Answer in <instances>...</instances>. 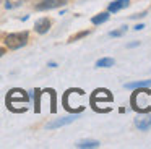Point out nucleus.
<instances>
[{
  "label": "nucleus",
  "instance_id": "f3484780",
  "mask_svg": "<svg viewBox=\"0 0 151 149\" xmlns=\"http://www.w3.org/2000/svg\"><path fill=\"white\" fill-rule=\"evenodd\" d=\"M47 67H50V68H55V67H57V63H54V62H49V63H47Z\"/></svg>",
  "mask_w": 151,
  "mask_h": 149
},
{
  "label": "nucleus",
  "instance_id": "7ed1b4c3",
  "mask_svg": "<svg viewBox=\"0 0 151 149\" xmlns=\"http://www.w3.org/2000/svg\"><path fill=\"white\" fill-rule=\"evenodd\" d=\"M135 125H137L138 130L141 131H146V130L151 128V115L148 112H143V115H138L135 118Z\"/></svg>",
  "mask_w": 151,
  "mask_h": 149
},
{
  "label": "nucleus",
  "instance_id": "9d476101",
  "mask_svg": "<svg viewBox=\"0 0 151 149\" xmlns=\"http://www.w3.org/2000/svg\"><path fill=\"white\" fill-rule=\"evenodd\" d=\"M109 11H102V13H99V15H96V16H93L91 18V23L93 24H102V23H106L109 19Z\"/></svg>",
  "mask_w": 151,
  "mask_h": 149
},
{
  "label": "nucleus",
  "instance_id": "dca6fc26",
  "mask_svg": "<svg viewBox=\"0 0 151 149\" xmlns=\"http://www.w3.org/2000/svg\"><path fill=\"white\" fill-rule=\"evenodd\" d=\"M143 28H145V24H137V26H135V29H137V31H141Z\"/></svg>",
  "mask_w": 151,
  "mask_h": 149
},
{
  "label": "nucleus",
  "instance_id": "f03ea898",
  "mask_svg": "<svg viewBox=\"0 0 151 149\" xmlns=\"http://www.w3.org/2000/svg\"><path fill=\"white\" fill-rule=\"evenodd\" d=\"M68 0H41L36 5V10L44 11V10H52V8H59V6L65 5Z\"/></svg>",
  "mask_w": 151,
  "mask_h": 149
},
{
  "label": "nucleus",
  "instance_id": "0eeeda50",
  "mask_svg": "<svg viewBox=\"0 0 151 149\" xmlns=\"http://www.w3.org/2000/svg\"><path fill=\"white\" fill-rule=\"evenodd\" d=\"M128 5H130V0H115V2H112L111 5L107 6V11L109 13H117L119 10L127 8Z\"/></svg>",
  "mask_w": 151,
  "mask_h": 149
},
{
  "label": "nucleus",
  "instance_id": "f257e3e1",
  "mask_svg": "<svg viewBox=\"0 0 151 149\" xmlns=\"http://www.w3.org/2000/svg\"><path fill=\"white\" fill-rule=\"evenodd\" d=\"M28 37H29V34H28L26 31L12 32V34H8L7 37H5V45H7L8 49H12V50H17V49H21L28 44Z\"/></svg>",
  "mask_w": 151,
  "mask_h": 149
},
{
  "label": "nucleus",
  "instance_id": "20e7f679",
  "mask_svg": "<svg viewBox=\"0 0 151 149\" xmlns=\"http://www.w3.org/2000/svg\"><path fill=\"white\" fill-rule=\"evenodd\" d=\"M78 118V115H68V117H63V118H57V120H54V122H50V123H47V126L46 128L47 130H54V128H60V126H65V125H68V123H72V122H75V120Z\"/></svg>",
  "mask_w": 151,
  "mask_h": 149
},
{
  "label": "nucleus",
  "instance_id": "39448f33",
  "mask_svg": "<svg viewBox=\"0 0 151 149\" xmlns=\"http://www.w3.org/2000/svg\"><path fill=\"white\" fill-rule=\"evenodd\" d=\"M13 100H23V102H26V100H28V94L24 92L23 89H12L10 94L7 96V104L13 102Z\"/></svg>",
  "mask_w": 151,
  "mask_h": 149
},
{
  "label": "nucleus",
  "instance_id": "f8f14e48",
  "mask_svg": "<svg viewBox=\"0 0 151 149\" xmlns=\"http://www.w3.org/2000/svg\"><path fill=\"white\" fill-rule=\"evenodd\" d=\"M23 3V0H5V8L12 10V8H17Z\"/></svg>",
  "mask_w": 151,
  "mask_h": 149
},
{
  "label": "nucleus",
  "instance_id": "ddd939ff",
  "mask_svg": "<svg viewBox=\"0 0 151 149\" xmlns=\"http://www.w3.org/2000/svg\"><path fill=\"white\" fill-rule=\"evenodd\" d=\"M125 32H127V26H122L120 29H115V31H111V32H109V36H111V37H120V36H124Z\"/></svg>",
  "mask_w": 151,
  "mask_h": 149
},
{
  "label": "nucleus",
  "instance_id": "6e6552de",
  "mask_svg": "<svg viewBox=\"0 0 151 149\" xmlns=\"http://www.w3.org/2000/svg\"><path fill=\"white\" fill-rule=\"evenodd\" d=\"M151 86V80H145V81H133V83H125L127 89H137V87H150Z\"/></svg>",
  "mask_w": 151,
  "mask_h": 149
},
{
  "label": "nucleus",
  "instance_id": "423d86ee",
  "mask_svg": "<svg viewBox=\"0 0 151 149\" xmlns=\"http://www.w3.org/2000/svg\"><path fill=\"white\" fill-rule=\"evenodd\" d=\"M49 29H50V19L49 18H41L34 23V31L37 34H46Z\"/></svg>",
  "mask_w": 151,
  "mask_h": 149
},
{
  "label": "nucleus",
  "instance_id": "2eb2a0df",
  "mask_svg": "<svg viewBox=\"0 0 151 149\" xmlns=\"http://www.w3.org/2000/svg\"><path fill=\"white\" fill-rule=\"evenodd\" d=\"M138 45H140V42L135 41V42H130V44H127V47H128V49H133V47H138Z\"/></svg>",
  "mask_w": 151,
  "mask_h": 149
},
{
  "label": "nucleus",
  "instance_id": "1a4fd4ad",
  "mask_svg": "<svg viewBox=\"0 0 151 149\" xmlns=\"http://www.w3.org/2000/svg\"><path fill=\"white\" fill-rule=\"evenodd\" d=\"M99 146H101V143H99V141L86 139V141H80L78 144H76V148H80V149H91V148H99Z\"/></svg>",
  "mask_w": 151,
  "mask_h": 149
},
{
  "label": "nucleus",
  "instance_id": "a211bd4d",
  "mask_svg": "<svg viewBox=\"0 0 151 149\" xmlns=\"http://www.w3.org/2000/svg\"><path fill=\"white\" fill-rule=\"evenodd\" d=\"M4 54H5V49H4V47H0V57H2Z\"/></svg>",
  "mask_w": 151,
  "mask_h": 149
},
{
  "label": "nucleus",
  "instance_id": "4468645a",
  "mask_svg": "<svg viewBox=\"0 0 151 149\" xmlns=\"http://www.w3.org/2000/svg\"><path fill=\"white\" fill-rule=\"evenodd\" d=\"M88 34H89V31H81V32H78L76 36H73L70 41H78V39H81V37H86Z\"/></svg>",
  "mask_w": 151,
  "mask_h": 149
},
{
  "label": "nucleus",
  "instance_id": "9b49d317",
  "mask_svg": "<svg viewBox=\"0 0 151 149\" xmlns=\"http://www.w3.org/2000/svg\"><path fill=\"white\" fill-rule=\"evenodd\" d=\"M115 60L111 57H106V58H101V60L96 62V67L98 68H109V67H114Z\"/></svg>",
  "mask_w": 151,
  "mask_h": 149
}]
</instances>
